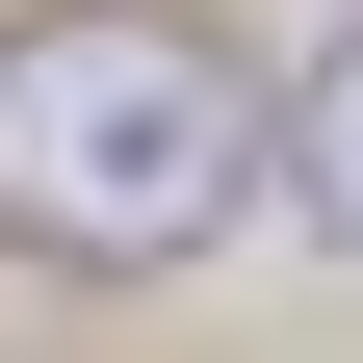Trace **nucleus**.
Wrapping results in <instances>:
<instances>
[{
    "mask_svg": "<svg viewBox=\"0 0 363 363\" xmlns=\"http://www.w3.org/2000/svg\"><path fill=\"white\" fill-rule=\"evenodd\" d=\"M259 182V78L182 0H52L0 26V234L26 259H182Z\"/></svg>",
    "mask_w": 363,
    "mask_h": 363,
    "instance_id": "f257e3e1",
    "label": "nucleus"
},
{
    "mask_svg": "<svg viewBox=\"0 0 363 363\" xmlns=\"http://www.w3.org/2000/svg\"><path fill=\"white\" fill-rule=\"evenodd\" d=\"M286 208H311V234H363V52L286 104Z\"/></svg>",
    "mask_w": 363,
    "mask_h": 363,
    "instance_id": "f03ea898",
    "label": "nucleus"
}]
</instances>
